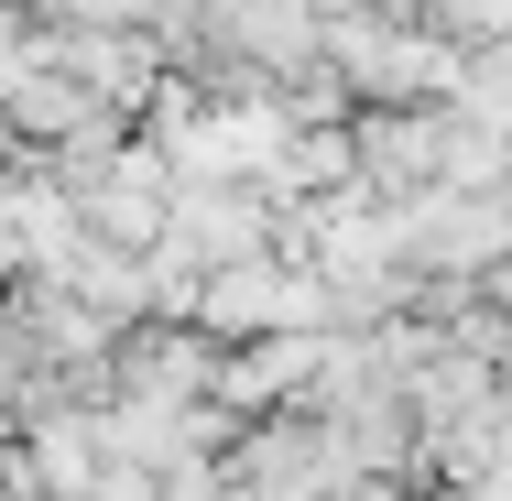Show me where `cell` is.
<instances>
[{
  "label": "cell",
  "instance_id": "1",
  "mask_svg": "<svg viewBox=\"0 0 512 501\" xmlns=\"http://www.w3.org/2000/svg\"><path fill=\"white\" fill-rule=\"evenodd\" d=\"M197 338H218V349H251V338H306V327H327V295H316L306 262H229V273H207L197 284V316H186Z\"/></svg>",
  "mask_w": 512,
  "mask_h": 501
},
{
  "label": "cell",
  "instance_id": "2",
  "mask_svg": "<svg viewBox=\"0 0 512 501\" xmlns=\"http://www.w3.org/2000/svg\"><path fill=\"white\" fill-rule=\"evenodd\" d=\"M164 197H175V175H164V153L131 131V142H120V153H109L66 207H77V229H88V240H109V251H131V262H142V251L164 240Z\"/></svg>",
  "mask_w": 512,
  "mask_h": 501
},
{
  "label": "cell",
  "instance_id": "3",
  "mask_svg": "<svg viewBox=\"0 0 512 501\" xmlns=\"http://www.w3.org/2000/svg\"><path fill=\"white\" fill-rule=\"evenodd\" d=\"M349 175L382 218L436 197V109H349Z\"/></svg>",
  "mask_w": 512,
  "mask_h": 501
},
{
  "label": "cell",
  "instance_id": "4",
  "mask_svg": "<svg viewBox=\"0 0 512 501\" xmlns=\"http://www.w3.org/2000/svg\"><path fill=\"white\" fill-rule=\"evenodd\" d=\"M109 403H218V338L197 327H120L109 349Z\"/></svg>",
  "mask_w": 512,
  "mask_h": 501
},
{
  "label": "cell",
  "instance_id": "5",
  "mask_svg": "<svg viewBox=\"0 0 512 501\" xmlns=\"http://www.w3.org/2000/svg\"><path fill=\"white\" fill-rule=\"evenodd\" d=\"M66 240H77L66 186H55L33 153H0V295H22V284H33Z\"/></svg>",
  "mask_w": 512,
  "mask_h": 501
},
{
  "label": "cell",
  "instance_id": "6",
  "mask_svg": "<svg viewBox=\"0 0 512 501\" xmlns=\"http://www.w3.org/2000/svg\"><path fill=\"white\" fill-rule=\"evenodd\" d=\"M164 240L197 273H229V262H262L273 251V207L251 197V186H175L164 197Z\"/></svg>",
  "mask_w": 512,
  "mask_h": 501
},
{
  "label": "cell",
  "instance_id": "7",
  "mask_svg": "<svg viewBox=\"0 0 512 501\" xmlns=\"http://www.w3.org/2000/svg\"><path fill=\"white\" fill-rule=\"evenodd\" d=\"M480 295L502 305V327H512V262H502V273H491V284H480Z\"/></svg>",
  "mask_w": 512,
  "mask_h": 501
}]
</instances>
